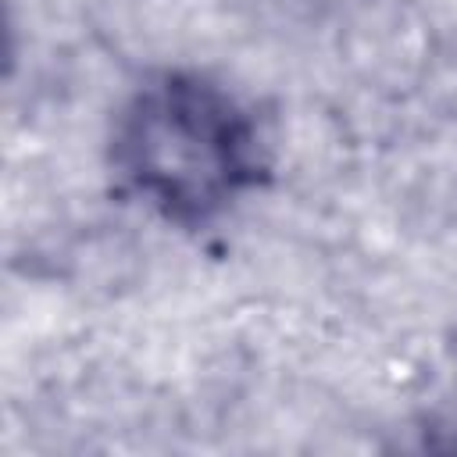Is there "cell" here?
I'll return each instance as SVG.
<instances>
[{"label": "cell", "instance_id": "obj_1", "mask_svg": "<svg viewBox=\"0 0 457 457\" xmlns=\"http://www.w3.org/2000/svg\"><path fill=\"white\" fill-rule=\"evenodd\" d=\"M114 168L168 221L221 214L261 171V139L232 93L168 71L136 89L114 125Z\"/></svg>", "mask_w": 457, "mask_h": 457}]
</instances>
